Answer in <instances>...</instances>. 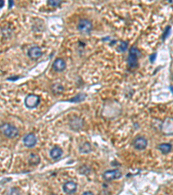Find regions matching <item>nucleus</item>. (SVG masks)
I'll return each mask as SVG.
<instances>
[{
  "mask_svg": "<svg viewBox=\"0 0 173 195\" xmlns=\"http://www.w3.org/2000/svg\"><path fill=\"white\" fill-rule=\"evenodd\" d=\"M127 49V44L125 42H123L121 43V46H120V50H122V51H125Z\"/></svg>",
  "mask_w": 173,
  "mask_h": 195,
  "instance_id": "21",
  "label": "nucleus"
},
{
  "mask_svg": "<svg viewBox=\"0 0 173 195\" xmlns=\"http://www.w3.org/2000/svg\"><path fill=\"white\" fill-rule=\"evenodd\" d=\"M171 147H172V146H171V145L169 144V143H163V144L158 145V146H157V148L161 151V153L165 154V155H166V154H168V153L171 152Z\"/></svg>",
  "mask_w": 173,
  "mask_h": 195,
  "instance_id": "14",
  "label": "nucleus"
},
{
  "mask_svg": "<svg viewBox=\"0 0 173 195\" xmlns=\"http://www.w3.org/2000/svg\"><path fill=\"white\" fill-rule=\"evenodd\" d=\"M133 146L138 150H143L147 146V140L145 137L139 136L133 141Z\"/></svg>",
  "mask_w": 173,
  "mask_h": 195,
  "instance_id": "8",
  "label": "nucleus"
},
{
  "mask_svg": "<svg viewBox=\"0 0 173 195\" xmlns=\"http://www.w3.org/2000/svg\"><path fill=\"white\" fill-rule=\"evenodd\" d=\"M20 190L16 187H12L7 193V195H20Z\"/></svg>",
  "mask_w": 173,
  "mask_h": 195,
  "instance_id": "18",
  "label": "nucleus"
},
{
  "mask_svg": "<svg viewBox=\"0 0 173 195\" xmlns=\"http://www.w3.org/2000/svg\"><path fill=\"white\" fill-rule=\"evenodd\" d=\"M77 189L76 183L74 181H68L63 185V191L67 194H72L74 193H75Z\"/></svg>",
  "mask_w": 173,
  "mask_h": 195,
  "instance_id": "12",
  "label": "nucleus"
},
{
  "mask_svg": "<svg viewBox=\"0 0 173 195\" xmlns=\"http://www.w3.org/2000/svg\"><path fill=\"white\" fill-rule=\"evenodd\" d=\"M170 31H171V27H169V26H168V27L166 28V30H165V33H164V35H163V36H164V37H163V39H164V40H165L166 37H168V35L170 34Z\"/></svg>",
  "mask_w": 173,
  "mask_h": 195,
  "instance_id": "22",
  "label": "nucleus"
},
{
  "mask_svg": "<svg viewBox=\"0 0 173 195\" xmlns=\"http://www.w3.org/2000/svg\"><path fill=\"white\" fill-rule=\"evenodd\" d=\"M39 103H40V97L35 94H30L27 95L24 101V104L28 109H34L37 107Z\"/></svg>",
  "mask_w": 173,
  "mask_h": 195,
  "instance_id": "3",
  "label": "nucleus"
},
{
  "mask_svg": "<svg viewBox=\"0 0 173 195\" xmlns=\"http://www.w3.org/2000/svg\"><path fill=\"white\" fill-rule=\"evenodd\" d=\"M85 97H86V95L84 94H80V95H78L77 96L74 98L73 100H71V102H81L82 100H84Z\"/></svg>",
  "mask_w": 173,
  "mask_h": 195,
  "instance_id": "20",
  "label": "nucleus"
},
{
  "mask_svg": "<svg viewBox=\"0 0 173 195\" xmlns=\"http://www.w3.org/2000/svg\"><path fill=\"white\" fill-rule=\"evenodd\" d=\"M61 4V1H58V0H49V1H48V5H50V6H52V7H57V6H59Z\"/></svg>",
  "mask_w": 173,
  "mask_h": 195,
  "instance_id": "19",
  "label": "nucleus"
},
{
  "mask_svg": "<svg viewBox=\"0 0 173 195\" xmlns=\"http://www.w3.org/2000/svg\"><path fill=\"white\" fill-rule=\"evenodd\" d=\"M4 1H2V0H0V8H2L3 6H4Z\"/></svg>",
  "mask_w": 173,
  "mask_h": 195,
  "instance_id": "25",
  "label": "nucleus"
},
{
  "mask_svg": "<svg viewBox=\"0 0 173 195\" xmlns=\"http://www.w3.org/2000/svg\"><path fill=\"white\" fill-rule=\"evenodd\" d=\"M92 150L91 145L88 142H84L80 146V152L81 154H89Z\"/></svg>",
  "mask_w": 173,
  "mask_h": 195,
  "instance_id": "16",
  "label": "nucleus"
},
{
  "mask_svg": "<svg viewBox=\"0 0 173 195\" xmlns=\"http://www.w3.org/2000/svg\"><path fill=\"white\" fill-rule=\"evenodd\" d=\"M162 133L165 135L173 134V118H166L163 122L161 126Z\"/></svg>",
  "mask_w": 173,
  "mask_h": 195,
  "instance_id": "4",
  "label": "nucleus"
},
{
  "mask_svg": "<svg viewBox=\"0 0 173 195\" xmlns=\"http://www.w3.org/2000/svg\"><path fill=\"white\" fill-rule=\"evenodd\" d=\"M66 69V63L62 58H57L53 63V69L57 72H61Z\"/></svg>",
  "mask_w": 173,
  "mask_h": 195,
  "instance_id": "10",
  "label": "nucleus"
},
{
  "mask_svg": "<svg viewBox=\"0 0 173 195\" xmlns=\"http://www.w3.org/2000/svg\"><path fill=\"white\" fill-rule=\"evenodd\" d=\"M51 195H57V194H51Z\"/></svg>",
  "mask_w": 173,
  "mask_h": 195,
  "instance_id": "29",
  "label": "nucleus"
},
{
  "mask_svg": "<svg viewBox=\"0 0 173 195\" xmlns=\"http://www.w3.org/2000/svg\"><path fill=\"white\" fill-rule=\"evenodd\" d=\"M9 4H10V7H11V6L12 4H13V2H12V1H11V2L10 1V3H9Z\"/></svg>",
  "mask_w": 173,
  "mask_h": 195,
  "instance_id": "26",
  "label": "nucleus"
},
{
  "mask_svg": "<svg viewBox=\"0 0 173 195\" xmlns=\"http://www.w3.org/2000/svg\"><path fill=\"white\" fill-rule=\"evenodd\" d=\"M139 56V51L137 48L132 47L129 51L128 65L130 68H136L138 66V57Z\"/></svg>",
  "mask_w": 173,
  "mask_h": 195,
  "instance_id": "2",
  "label": "nucleus"
},
{
  "mask_svg": "<svg viewBox=\"0 0 173 195\" xmlns=\"http://www.w3.org/2000/svg\"><path fill=\"white\" fill-rule=\"evenodd\" d=\"M82 195H94V194L92 192L88 191V192H85V193H82Z\"/></svg>",
  "mask_w": 173,
  "mask_h": 195,
  "instance_id": "24",
  "label": "nucleus"
},
{
  "mask_svg": "<svg viewBox=\"0 0 173 195\" xmlns=\"http://www.w3.org/2000/svg\"><path fill=\"white\" fill-rule=\"evenodd\" d=\"M92 23L87 19H81L78 24V30L81 33H89L92 30Z\"/></svg>",
  "mask_w": 173,
  "mask_h": 195,
  "instance_id": "6",
  "label": "nucleus"
},
{
  "mask_svg": "<svg viewBox=\"0 0 173 195\" xmlns=\"http://www.w3.org/2000/svg\"><path fill=\"white\" fill-rule=\"evenodd\" d=\"M122 177V174L120 170L118 169H113V170L106 171L103 174V179L107 181H111L114 179H118Z\"/></svg>",
  "mask_w": 173,
  "mask_h": 195,
  "instance_id": "5",
  "label": "nucleus"
},
{
  "mask_svg": "<svg viewBox=\"0 0 173 195\" xmlns=\"http://www.w3.org/2000/svg\"><path fill=\"white\" fill-rule=\"evenodd\" d=\"M0 133L7 138L13 139L18 135V129L10 123H4L0 126Z\"/></svg>",
  "mask_w": 173,
  "mask_h": 195,
  "instance_id": "1",
  "label": "nucleus"
},
{
  "mask_svg": "<svg viewBox=\"0 0 173 195\" xmlns=\"http://www.w3.org/2000/svg\"><path fill=\"white\" fill-rule=\"evenodd\" d=\"M156 58V54H153L152 56H151V57H150V60H151V62L153 63V62H154V59Z\"/></svg>",
  "mask_w": 173,
  "mask_h": 195,
  "instance_id": "23",
  "label": "nucleus"
},
{
  "mask_svg": "<svg viewBox=\"0 0 173 195\" xmlns=\"http://www.w3.org/2000/svg\"><path fill=\"white\" fill-rule=\"evenodd\" d=\"M42 55H43V51L38 46H33L28 50V56L31 59H38L39 57H42Z\"/></svg>",
  "mask_w": 173,
  "mask_h": 195,
  "instance_id": "9",
  "label": "nucleus"
},
{
  "mask_svg": "<svg viewBox=\"0 0 173 195\" xmlns=\"http://www.w3.org/2000/svg\"><path fill=\"white\" fill-rule=\"evenodd\" d=\"M83 124H84V122L81 118L79 117H73L70 122H69V125L71 127V128L74 130H79L81 129V128L83 127Z\"/></svg>",
  "mask_w": 173,
  "mask_h": 195,
  "instance_id": "11",
  "label": "nucleus"
},
{
  "mask_svg": "<svg viewBox=\"0 0 173 195\" xmlns=\"http://www.w3.org/2000/svg\"><path fill=\"white\" fill-rule=\"evenodd\" d=\"M52 91L53 93L56 94V95H59L62 91H63V87L61 84H59V83H55L54 85L52 86Z\"/></svg>",
  "mask_w": 173,
  "mask_h": 195,
  "instance_id": "17",
  "label": "nucleus"
},
{
  "mask_svg": "<svg viewBox=\"0 0 173 195\" xmlns=\"http://www.w3.org/2000/svg\"><path fill=\"white\" fill-rule=\"evenodd\" d=\"M172 79H173V73H172Z\"/></svg>",
  "mask_w": 173,
  "mask_h": 195,
  "instance_id": "28",
  "label": "nucleus"
},
{
  "mask_svg": "<svg viewBox=\"0 0 173 195\" xmlns=\"http://www.w3.org/2000/svg\"><path fill=\"white\" fill-rule=\"evenodd\" d=\"M36 142H37V139H36V135L34 134H28L24 136V146H27L29 148H31L36 146Z\"/></svg>",
  "mask_w": 173,
  "mask_h": 195,
  "instance_id": "7",
  "label": "nucleus"
},
{
  "mask_svg": "<svg viewBox=\"0 0 173 195\" xmlns=\"http://www.w3.org/2000/svg\"><path fill=\"white\" fill-rule=\"evenodd\" d=\"M40 162V157L36 154H31L29 156V163L32 166H36Z\"/></svg>",
  "mask_w": 173,
  "mask_h": 195,
  "instance_id": "15",
  "label": "nucleus"
},
{
  "mask_svg": "<svg viewBox=\"0 0 173 195\" xmlns=\"http://www.w3.org/2000/svg\"><path fill=\"white\" fill-rule=\"evenodd\" d=\"M170 89H171V90L173 92V86H171V87H170Z\"/></svg>",
  "mask_w": 173,
  "mask_h": 195,
  "instance_id": "27",
  "label": "nucleus"
},
{
  "mask_svg": "<svg viewBox=\"0 0 173 195\" xmlns=\"http://www.w3.org/2000/svg\"><path fill=\"white\" fill-rule=\"evenodd\" d=\"M61 155H62V150L59 146H55L50 151V157L54 159V160H57V159L61 158Z\"/></svg>",
  "mask_w": 173,
  "mask_h": 195,
  "instance_id": "13",
  "label": "nucleus"
}]
</instances>
